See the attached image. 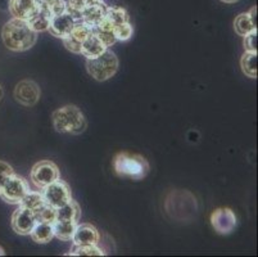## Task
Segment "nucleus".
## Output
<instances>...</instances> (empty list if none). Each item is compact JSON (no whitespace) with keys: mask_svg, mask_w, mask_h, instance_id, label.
Segmentation results:
<instances>
[{"mask_svg":"<svg viewBox=\"0 0 258 257\" xmlns=\"http://www.w3.org/2000/svg\"><path fill=\"white\" fill-rule=\"evenodd\" d=\"M13 174H15V170L11 165L4 161H0V188L3 187V184L6 183L7 179L13 175Z\"/></svg>","mask_w":258,"mask_h":257,"instance_id":"32","label":"nucleus"},{"mask_svg":"<svg viewBox=\"0 0 258 257\" xmlns=\"http://www.w3.org/2000/svg\"><path fill=\"white\" fill-rule=\"evenodd\" d=\"M41 91H40L39 85L32 80H22L16 85L15 98L20 105L25 107H32L39 102Z\"/></svg>","mask_w":258,"mask_h":257,"instance_id":"10","label":"nucleus"},{"mask_svg":"<svg viewBox=\"0 0 258 257\" xmlns=\"http://www.w3.org/2000/svg\"><path fill=\"white\" fill-rule=\"evenodd\" d=\"M50 20H51L50 16H48L45 12L40 11L36 16H34V17L31 18V20L27 21V23H29L30 27H31L36 34H39V32L48 31Z\"/></svg>","mask_w":258,"mask_h":257,"instance_id":"24","label":"nucleus"},{"mask_svg":"<svg viewBox=\"0 0 258 257\" xmlns=\"http://www.w3.org/2000/svg\"><path fill=\"white\" fill-rule=\"evenodd\" d=\"M4 253H6V252H4V249L2 248V247H0V256H3Z\"/></svg>","mask_w":258,"mask_h":257,"instance_id":"36","label":"nucleus"},{"mask_svg":"<svg viewBox=\"0 0 258 257\" xmlns=\"http://www.w3.org/2000/svg\"><path fill=\"white\" fill-rule=\"evenodd\" d=\"M248 14H249V18H250V21H252L253 25L257 27V7H252V8H250V11L248 12Z\"/></svg>","mask_w":258,"mask_h":257,"instance_id":"33","label":"nucleus"},{"mask_svg":"<svg viewBox=\"0 0 258 257\" xmlns=\"http://www.w3.org/2000/svg\"><path fill=\"white\" fill-rule=\"evenodd\" d=\"M93 27H90V26H88L86 23L79 21V22L75 23L74 30H72V32L70 35H71L72 37H75L76 40H79L80 42H84L91 34H93Z\"/></svg>","mask_w":258,"mask_h":257,"instance_id":"28","label":"nucleus"},{"mask_svg":"<svg viewBox=\"0 0 258 257\" xmlns=\"http://www.w3.org/2000/svg\"><path fill=\"white\" fill-rule=\"evenodd\" d=\"M36 223L35 212L26 207L18 206L12 215V228L20 235H30Z\"/></svg>","mask_w":258,"mask_h":257,"instance_id":"11","label":"nucleus"},{"mask_svg":"<svg viewBox=\"0 0 258 257\" xmlns=\"http://www.w3.org/2000/svg\"><path fill=\"white\" fill-rule=\"evenodd\" d=\"M75 23H76V21L67 12H64V13H60L58 16H55V17H51L48 31L54 37L64 39V37H67L72 32Z\"/></svg>","mask_w":258,"mask_h":257,"instance_id":"13","label":"nucleus"},{"mask_svg":"<svg viewBox=\"0 0 258 257\" xmlns=\"http://www.w3.org/2000/svg\"><path fill=\"white\" fill-rule=\"evenodd\" d=\"M221 2H224V3H227V4H234V3H238L239 0H221Z\"/></svg>","mask_w":258,"mask_h":257,"instance_id":"34","label":"nucleus"},{"mask_svg":"<svg viewBox=\"0 0 258 257\" xmlns=\"http://www.w3.org/2000/svg\"><path fill=\"white\" fill-rule=\"evenodd\" d=\"M118 58L112 50L107 49L94 60H86L88 74L97 81H107L116 75L118 71Z\"/></svg>","mask_w":258,"mask_h":257,"instance_id":"5","label":"nucleus"},{"mask_svg":"<svg viewBox=\"0 0 258 257\" xmlns=\"http://www.w3.org/2000/svg\"><path fill=\"white\" fill-rule=\"evenodd\" d=\"M30 188L27 180L15 173L7 179L3 187L0 188V197L9 204H20L22 198L27 194Z\"/></svg>","mask_w":258,"mask_h":257,"instance_id":"6","label":"nucleus"},{"mask_svg":"<svg viewBox=\"0 0 258 257\" xmlns=\"http://www.w3.org/2000/svg\"><path fill=\"white\" fill-rule=\"evenodd\" d=\"M66 6V0H44L41 2V11L50 17H55L58 14L64 13Z\"/></svg>","mask_w":258,"mask_h":257,"instance_id":"25","label":"nucleus"},{"mask_svg":"<svg viewBox=\"0 0 258 257\" xmlns=\"http://www.w3.org/2000/svg\"><path fill=\"white\" fill-rule=\"evenodd\" d=\"M211 225L219 234H230L236 226L235 214L229 207H221V209L215 210L211 215Z\"/></svg>","mask_w":258,"mask_h":257,"instance_id":"9","label":"nucleus"},{"mask_svg":"<svg viewBox=\"0 0 258 257\" xmlns=\"http://www.w3.org/2000/svg\"><path fill=\"white\" fill-rule=\"evenodd\" d=\"M244 50L257 53V30L244 36Z\"/></svg>","mask_w":258,"mask_h":257,"instance_id":"30","label":"nucleus"},{"mask_svg":"<svg viewBox=\"0 0 258 257\" xmlns=\"http://www.w3.org/2000/svg\"><path fill=\"white\" fill-rule=\"evenodd\" d=\"M3 95H4V91H3V88H2V85H0V100L3 99Z\"/></svg>","mask_w":258,"mask_h":257,"instance_id":"35","label":"nucleus"},{"mask_svg":"<svg viewBox=\"0 0 258 257\" xmlns=\"http://www.w3.org/2000/svg\"><path fill=\"white\" fill-rule=\"evenodd\" d=\"M41 193L46 203L50 204L54 209H59L72 199L71 188L69 187V184L60 179L49 184L48 187L41 190Z\"/></svg>","mask_w":258,"mask_h":257,"instance_id":"8","label":"nucleus"},{"mask_svg":"<svg viewBox=\"0 0 258 257\" xmlns=\"http://www.w3.org/2000/svg\"><path fill=\"white\" fill-rule=\"evenodd\" d=\"M240 67L245 76L257 79V53L245 52L240 60Z\"/></svg>","mask_w":258,"mask_h":257,"instance_id":"21","label":"nucleus"},{"mask_svg":"<svg viewBox=\"0 0 258 257\" xmlns=\"http://www.w3.org/2000/svg\"><path fill=\"white\" fill-rule=\"evenodd\" d=\"M114 36H116L117 41H127L131 39L134 34V28L130 25V22L119 23V25L114 26Z\"/></svg>","mask_w":258,"mask_h":257,"instance_id":"29","label":"nucleus"},{"mask_svg":"<svg viewBox=\"0 0 258 257\" xmlns=\"http://www.w3.org/2000/svg\"><path fill=\"white\" fill-rule=\"evenodd\" d=\"M166 214L172 220L189 221L197 215L198 203L189 190H172L165 201Z\"/></svg>","mask_w":258,"mask_h":257,"instance_id":"2","label":"nucleus"},{"mask_svg":"<svg viewBox=\"0 0 258 257\" xmlns=\"http://www.w3.org/2000/svg\"><path fill=\"white\" fill-rule=\"evenodd\" d=\"M107 46L98 39V36L95 34H91L85 41L83 42V46H81V54L84 57H86V60H94L99 57L100 54L104 53L107 50Z\"/></svg>","mask_w":258,"mask_h":257,"instance_id":"16","label":"nucleus"},{"mask_svg":"<svg viewBox=\"0 0 258 257\" xmlns=\"http://www.w3.org/2000/svg\"><path fill=\"white\" fill-rule=\"evenodd\" d=\"M234 28H235L236 34L240 35V36H245L249 32L257 30V27L250 21L249 14L248 13L239 14L238 17L235 18V21H234Z\"/></svg>","mask_w":258,"mask_h":257,"instance_id":"22","label":"nucleus"},{"mask_svg":"<svg viewBox=\"0 0 258 257\" xmlns=\"http://www.w3.org/2000/svg\"><path fill=\"white\" fill-rule=\"evenodd\" d=\"M105 18L109 22L113 23L114 26L119 25V23L130 22V16H128L127 11L125 8H121V7H108Z\"/></svg>","mask_w":258,"mask_h":257,"instance_id":"23","label":"nucleus"},{"mask_svg":"<svg viewBox=\"0 0 258 257\" xmlns=\"http://www.w3.org/2000/svg\"><path fill=\"white\" fill-rule=\"evenodd\" d=\"M107 4L103 0H98L94 3L89 4L88 7L83 9L81 12V22L86 23L90 27L95 28L105 17L107 13Z\"/></svg>","mask_w":258,"mask_h":257,"instance_id":"15","label":"nucleus"},{"mask_svg":"<svg viewBox=\"0 0 258 257\" xmlns=\"http://www.w3.org/2000/svg\"><path fill=\"white\" fill-rule=\"evenodd\" d=\"M113 169L117 176L131 180H142L149 174L151 166L142 155L119 152L114 156Z\"/></svg>","mask_w":258,"mask_h":257,"instance_id":"3","label":"nucleus"},{"mask_svg":"<svg viewBox=\"0 0 258 257\" xmlns=\"http://www.w3.org/2000/svg\"><path fill=\"white\" fill-rule=\"evenodd\" d=\"M77 224H79V221L75 220H57L53 224L54 237L60 240H64V242H69L74 237Z\"/></svg>","mask_w":258,"mask_h":257,"instance_id":"18","label":"nucleus"},{"mask_svg":"<svg viewBox=\"0 0 258 257\" xmlns=\"http://www.w3.org/2000/svg\"><path fill=\"white\" fill-rule=\"evenodd\" d=\"M41 11L40 0H9V12L13 18L29 21Z\"/></svg>","mask_w":258,"mask_h":257,"instance_id":"12","label":"nucleus"},{"mask_svg":"<svg viewBox=\"0 0 258 257\" xmlns=\"http://www.w3.org/2000/svg\"><path fill=\"white\" fill-rule=\"evenodd\" d=\"M2 39L7 49L16 53L31 49L37 41V34L29 26L27 21L12 18L3 26Z\"/></svg>","mask_w":258,"mask_h":257,"instance_id":"1","label":"nucleus"},{"mask_svg":"<svg viewBox=\"0 0 258 257\" xmlns=\"http://www.w3.org/2000/svg\"><path fill=\"white\" fill-rule=\"evenodd\" d=\"M45 199H44V195L41 192H31V190H29L27 192V194L25 195V197L22 198V201H21V203L18 204V206H22V207H26V209L31 210V211H34L35 214H36L37 211H39L41 207L45 204Z\"/></svg>","mask_w":258,"mask_h":257,"instance_id":"20","label":"nucleus"},{"mask_svg":"<svg viewBox=\"0 0 258 257\" xmlns=\"http://www.w3.org/2000/svg\"><path fill=\"white\" fill-rule=\"evenodd\" d=\"M53 126L57 133L79 135L85 131L88 122L79 107L69 105L53 113Z\"/></svg>","mask_w":258,"mask_h":257,"instance_id":"4","label":"nucleus"},{"mask_svg":"<svg viewBox=\"0 0 258 257\" xmlns=\"http://www.w3.org/2000/svg\"><path fill=\"white\" fill-rule=\"evenodd\" d=\"M31 181L37 189L43 190L48 187L49 184L54 183L59 179V169L54 162L44 160L40 161L32 167L31 170Z\"/></svg>","mask_w":258,"mask_h":257,"instance_id":"7","label":"nucleus"},{"mask_svg":"<svg viewBox=\"0 0 258 257\" xmlns=\"http://www.w3.org/2000/svg\"><path fill=\"white\" fill-rule=\"evenodd\" d=\"M30 237L32 238L34 242H36V243L39 244L49 243V242L54 238L53 224L37 221L36 225H35L34 229H32V232L30 233Z\"/></svg>","mask_w":258,"mask_h":257,"instance_id":"17","label":"nucleus"},{"mask_svg":"<svg viewBox=\"0 0 258 257\" xmlns=\"http://www.w3.org/2000/svg\"><path fill=\"white\" fill-rule=\"evenodd\" d=\"M62 40L67 50H70L71 53H75V54H81V46H83V42H80L79 40L72 37L71 35H69V36L64 37V39Z\"/></svg>","mask_w":258,"mask_h":257,"instance_id":"31","label":"nucleus"},{"mask_svg":"<svg viewBox=\"0 0 258 257\" xmlns=\"http://www.w3.org/2000/svg\"><path fill=\"white\" fill-rule=\"evenodd\" d=\"M40 2H44V0H40Z\"/></svg>","mask_w":258,"mask_h":257,"instance_id":"37","label":"nucleus"},{"mask_svg":"<svg viewBox=\"0 0 258 257\" xmlns=\"http://www.w3.org/2000/svg\"><path fill=\"white\" fill-rule=\"evenodd\" d=\"M69 256H104L105 252L98 247V244L89 246H75L74 249L69 252Z\"/></svg>","mask_w":258,"mask_h":257,"instance_id":"26","label":"nucleus"},{"mask_svg":"<svg viewBox=\"0 0 258 257\" xmlns=\"http://www.w3.org/2000/svg\"><path fill=\"white\" fill-rule=\"evenodd\" d=\"M37 221H41V223H48V224H54L57 221V209L51 207L50 204L45 203L39 211L35 214Z\"/></svg>","mask_w":258,"mask_h":257,"instance_id":"27","label":"nucleus"},{"mask_svg":"<svg viewBox=\"0 0 258 257\" xmlns=\"http://www.w3.org/2000/svg\"><path fill=\"white\" fill-rule=\"evenodd\" d=\"M80 218H81V209H80L79 203L74 199L57 209V220L79 221Z\"/></svg>","mask_w":258,"mask_h":257,"instance_id":"19","label":"nucleus"},{"mask_svg":"<svg viewBox=\"0 0 258 257\" xmlns=\"http://www.w3.org/2000/svg\"><path fill=\"white\" fill-rule=\"evenodd\" d=\"M71 240L74 242V246L98 244L100 240V234L97 228L91 224H77Z\"/></svg>","mask_w":258,"mask_h":257,"instance_id":"14","label":"nucleus"}]
</instances>
